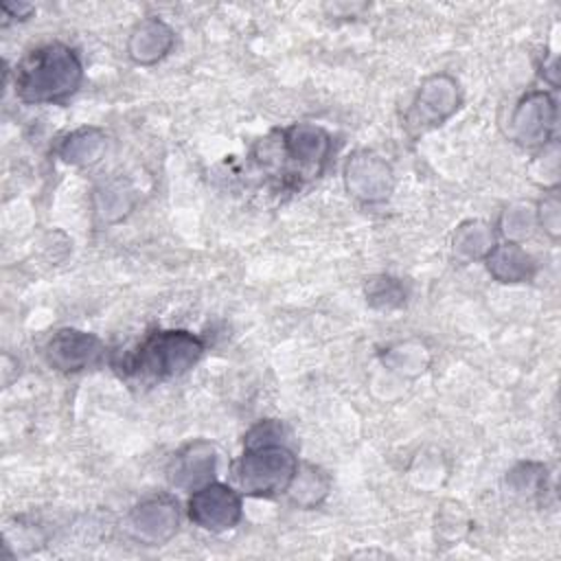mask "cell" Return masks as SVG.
Here are the masks:
<instances>
[{
    "label": "cell",
    "instance_id": "1",
    "mask_svg": "<svg viewBox=\"0 0 561 561\" xmlns=\"http://www.w3.org/2000/svg\"><path fill=\"white\" fill-rule=\"evenodd\" d=\"M206 344L186 329H156L136 346L112 359L114 370L131 386H156L188 373L204 355Z\"/></svg>",
    "mask_w": 561,
    "mask_h": 561
},
{
    "label": "cell",
    "instance_id": "2",
    "mask_svg": "<svg viewBox=\"0 0 561 561\" xmlns=\"http://www.w3.org/2000/svg\"><path fill=\"white\" fill-rule=\"evenodd\" d=\"M83 81L79 53L64 42H48L26 53L13 70V92L28 105L68 101Z\"/></svg>",
    "mask_w": 561,
    "mask_h": 561
},
{
    "label": "cell",
    "instance_id": "3",
    "mask_svg": "<svg viewBox=\"0 0 561 561\" xmlns=\"http://www.w3.org/2000/svg\"><path fill=\"white\" fill-rule=\"evenodd\" d=\"M333 151L331 134L313 123H291L276 131V140L265 138L259 142L256 156L267 169L291 164V178L311 180L318 178Z\"/></svg>",
    "mask_w": 561,
    "mask_h": 561
},
{
    "label": "cell",
    "instance_id": "4",
    "mask_svg": "<svg viewBox=\"0 0 561 561\" xmlns=\"http://www.w3.org/2000/svg\"><path fill=\"white\" fill-rule=\"evenodd\" d=\"M298 469V458L287 443L243 447L232 465V476L243 495L276 497L287 493Z\"/></svg>",
    "mask_w": 561,
    "mask_h": 561
},
{
    "label": "cell",
    "instance_id": "5",
    "mask_svg": "<svg viewBox=\"0 0 561 561\" xmlns=\"http://www.w3.org/2000/svg\"><path fill=\"white\" fill-rule=\"evenodd\" d=\"M462 103L458 81L447 72H434L425 77L403 116V125L410 134L419 136L440 127L449 121Z\"/></svg>",
    "mask_w": 561,
    "mask_h": 561
},
{
    "label": "cell",
    "instance_id": "6",
    "mask_svg": "<svg viewBox=\"0 0 561 561\" xmlns=\"http://www.w3.org/2000/svg\"><path fill=\"white\" fill-rule=\"evenodd\" d=\"M559 123L557 99L548 90L526 92L508 116V136L524 149L541 151L554 142Z\"/></svg>",
    "mask_w": 561,
    "mask_h": 561
},
{
    "label": "cell",
    "instance_id": "7",
    "mask_svg": "<svg viewBox=\"0 0 561 561\" xmlns=\"http://www.w3.org/2000/svg\"><path fill=\"white\" fill-rule=\"evenodd\" d=\"M186 515L202 530H208V533L232 530L243 515L241 491L232 489L230 484L213 480L188 493Z\"/></svg>",
    "mask_w": 561,
    "mask_h": 561
},
{
    "label": "cell",
    "instance_id": "8",
    "mask_svg": "<svg viewBox=\"0 0 561 561\" xmlns=\"http://www.w3.org/2000/svg\"><path fill=\"white\" fill-rule=\"evenodd\" d=\"M105 357V344L99 335L72 327L55 331L44 344L46 364L64 375L94 368Z\"/></svg>",
    "mask_w": 561,
    "mask_h": 561
},
{
    "label": "cell",
    "instance_id": "9",
    "mask_svg": "<svg viewBox=\"0 0 561 561\" xmlns=\"http://www.w3.org/2000/svg\"><path fill=\"white\" fill-rule=\"evenodd\" d=\"M344 186L362 204H381L394 188V171L379 153L357 149L346 158Z\"/></svg>",
    "mask_w": 561,
    "mask_h": 561
},
{
    "label": "cell",
    "instance_id": "10",
    "mask_svg": "<svg viewBox=\"0 0 561 561\" xmlns=\"http://www.w3.org/2000/svg\"><path fill=\"white\" fill-rule=\"evenodd\" d=\"M131 537L145 546H162L180 530V504L167 493L140 500L127 515Z\"/></svg>",
    "mask_w": 561,
    "mask_h": 561
},
{
    "label": "cell",
    "instance_id": "11",
    "mask_svg": "<svg viewBox=\"0 0 561 561\" xmlns=\"http://www.w3.org/2000/svg\"><path fill=\"white\" fill-rule=\"evenodd\" d=\"M217 471V449L204 438H195L180 447L167 467V478L171 486L180 491H195L215 480Z\"/></svg>",
    "mask_w": 561,
    "mask_h": 561
},
{
    "label": "cell",
    "instance_id": "12",
    "mask_svg": "<svg viewBox=\"0 0 561 561\" xmlns=\"http://www.w3.org/2000/svg\"><path fill=\"white\" fill-rule=\"evenodd\" d=\"M175 44V31L160 18L149 15L134 24L127 37V57L136 66H153L162 61Z\"/></svg>",
    "mask_w": 561,
    "mask_h": 561
},
{
    "label": "cell",
    "instance_id": "13",
    "mask_svg": "<svg viewBox=\"0 0 561 561\" xmlns=\"http://www.w3.org/2000/svg\"><path fill=\"white\" fill-rule=\"evenodd\" d=\"M482 261L491 278L504 285L528 283L537 274L535 256L526 248H522V243L515 241L495 243Z\"/></svg>",
    "mask_w": 561,
    "mask_h": 561
},
{
    "label": "cell",
    "instance_id": "14",
    "mask_svg": "<svg viewBox=\"0 0 561 561\" xmlns=\"http://www.w3.org/2000/svg\"><path fill=\"white\" fill-rule=\"evenodd\" d=\"M107 149V136L101 127L83 125L66 134L57 147V156L72 167H90L101 160Z\"/></svg>",
    "mask_w": 561,
    "mask_h": 561
},
{
    "label": "cell",
    "instance_id": "15",
    "mask_svg": "<svg viewBox=\"0 0 561 561\" xmlns=\"http://www.w3.org/2000/svg\"><path fill=\"white\" fill-rule=\"evenodd\" d=\"M331 491V476L311 462H298L296 476L287 489L291 504L300 508H316Z\"/></svg>",
    "mask_w": 561,
    "mask_h": 561
},
{
    "label": "cell",
    "instance_id": "16",
    "mask_svg": "<svg viewBox=\"0 0 561 561\" xmlns=\"http://www.w3.org/2000/svg\"><path fill=\"white\" fill-rule=\"evenodd\" d=\"M381 364L399 377L414 379L430 368L432 353L421 340H403L383 351Z\"/></svg>",
    "mask_w": 561,
    "mask_h": 561
},
{
    "label": "cell",
    "instance_id": "17",
    "mask_svg": "<svg viewBox=\"0 0 561 561\" xmlns=\"http://www.w3.org/2000/svg\"><path fill=\"white\" fill-rule=\"evenodd\" d=\"M451 245L456 256L465 261L484 259L489 250L495 245V232L482 219H467L456 228Z\"/></svg>",
    "mask_w": 561,
    "mask_h": 561
},
{
    "label": "cell",
    "instance_id": "18",
    "mask_svg": "<svg viewBox=\"0 0 561 561\" xmlns=\"http://www.w3.org/2000/svg\"><path fill=\"white\" fill-rule=\"evenodd\" d=\"M134 206V193L127 184L114 180L94 191V213L105 221H121Z\"/></svg>",
    "mask_w": 561,
    "mask_h": 561
},
{
    "label": "cell",
    "instance_id": "19",
    "mask_svg": "<svg viewBox=\"0 0 561 561\" xmlns=\"http://www.w3.org/2000/svg\"><path fill=\"white\" fill-rule=\"evenodd\" d=\"M364 296L373 309L388 311V309H397V307L405 305L408 287L401 278H394L390 274H377V276L366 278Z\"/></svg>",
    "mask_w": 561,
    "mask_h": 561
},
{
    "label": "cell",
    "instance_id": "20",
    "mask_svg": "<svg viewBox=\"0 0 561 561\" xmlns=\"http://www.w3.org/2000/svg\"><path fill=\"white\" fill-rule=\"evenodd\" d=\"M535 208L526 204H511L500 215V232L506 237V241L519 243L522 239L533 234L535 228Z\"/></svg>",
    "mask_w": 561,
    "mask_h": 561
},
{
    "label": "cell",
    "instance_id": "21",
    "mask_svg": "<svg viewBox=\"0 0 561 561\" xmlns=\"http://www.w3.org/2000/svg\"><path fill=\"white\" fill-rule=\"evenodd\" d=\"M546 465L543 462H519L515 465L508 476H506V484L513 493L519 495H535L541 493L546 486Z\"/></svg>",
    "mask_w": 561,
    "mask_h": 561
},
{
    "label": "cell",
    "instance_id": "22",
    "mask_svg": "<svg viewBox=\"0 0 561 561\" xmlns=\"http://www.w3.org/2000/svg\"><path fill=\"white\" fill-rule=\"evenodd\" d=\"M535 221L537 226L550 237V239H559L561 234V202H559V191L557 186L554 188H548L543 193V197L537 202V208H535Z\"/></svg>",
    "mask_w": 561,
    "mask_h": 561
},
{
    "label": "cell",
    "instance_id": "23",
    "mask_svg": "<svg viewBox=\"0 0 561 561\" xmlns=\"http://www.w3.org/2000/svg\"><path fill=\"white\" fill-rule=\"evenodd\" d=\"M287 427L278 419L256 421L243 436V447H261V445H278L287 443Z\"/></svg>",
    "mask_w": 561,
    "mask_h": 561
},
{
    "label": "cell",
    "instance_id": "24",
    "mask_svg": "<svg viewBox=\"0 0 561 561\" xmlns=\"http://www.w3.org/2000/svg\"><path fill=\"white\" fill-rule=\"evenodd\" d=\"M0 11H2V26H7L11 22L28 20L35 7L28 2H0Z\"/></svg>",
    "mask_w": 561,
    "mask_h": 561
}]
</instances>
